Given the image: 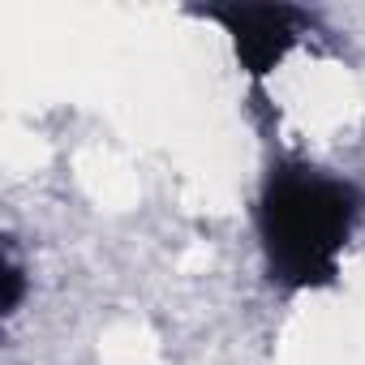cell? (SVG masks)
<instances>
[{
	"label": "cell",
	"instance_id": "3",
	"mask_svg": "<svg viewBox=\"0 0 365 365\" xmlns=\"http://www.w3.org/2000/svg\"><path fill=\"white\" fill-rule=\"evenodd\" d=\"M22 292H26V279H22L18 254H14V245H5V314H18Z\"/></svg>",
	"mask_w": 365,
	"mask_h": 365
},
{
	"label": "cell",
	"instance_id": "1",
	"mask_svg": "<svg viewBox=\"0 0 365 365\" xmlns=\"http://www.w3.org/2000/svg\"><path fill=\"white\" fill-rule=\"evenodd\" d=\"M365 220V190L305 159L271 163L258 190V245L275 288L318 292L339 279V258Z\"/></svg>",
	"mask_w": 365,
	"mask_h": 365
},
{
	"label": "cell",
	"instance_id": "2",
	"mask_svg": "<svg viewBox=\"0 0 365 365\" xmlns=\"http://www.w3.org/2000/svg\"><path fill=\"white\" fill-rule=\"evenodd\" d=\"M198 14L228 31L232 52L254 82L275 73L284 56L314 31V18L297 5H211Z\"/></svg>",
	"mask_w": 365,
	"mask_h": 365
}]
</instances>
